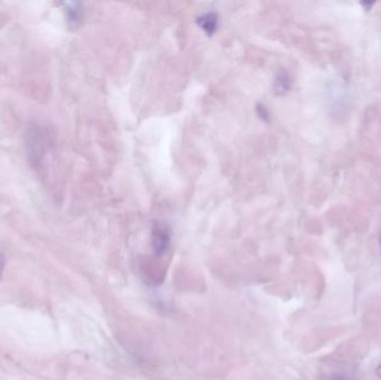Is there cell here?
Segmentation results:
<instances>
[{
  "label": "cell",
  "mask_w": 381,
  "mask_h": 380,
  "mask_svg": "<svg viewBox=\"0 0 381 380\" xmlns=\"http://www.w3.org/2000/svg\"><path fill=\"white\" fill-rule=\"evenodd\" d=\"M27 153L28 160L34 168H38L44 160L48 148V134L40 126H33L26 134Z\"/></svg>",
  "instance_id": "1"
},
{
  "label": "cell",
  "mask_w": 381,
  "mask_h": 380,
  "mask_svg": "<svg viewBox=\"0 0 381 380\" xmlns=\"http://www.w3.org/2000/svg\"><path fill=\"white\" fill-rule=\"evenodd\" d=\"M170 244V232L165 225H154L152 232V246L156 256H161Z\"/></svg>",
  "instance_id": "2"
},
{
  "label": "cell",
  "mask_w": 381,
  "mask_h": 380,
  "mask_svg": "<svg viewBox=\"0 0 381 380\" xmlns=\"http://www.w3.org/2000/svg\"><path fill=\"white\" fill-rule=\"evenodd\" d=\"M218 21V15L214 13H205L197 18L199 26L209 35H212L216 31Z\"/></svg>",
  "instance_id": "3"
},
{
  "label": "cell",
  "mask_w": 381,
  "mask_h": 380,
  "mask_svg": "<svg viewBox=\"0 0 381 380\" xmlns=\"http://www.w3.org/2000/svg\"><path fill=\"white\" fill-rule=\"evenodd\" d=\"M65 6L68 21L72 23H77L82 15L81 5L78 3H67Z\"/></svg>",
  "instance_id": "4"
},
{
  "label": "cell",
  "mask_w": 381,
  "mask_h": 380,
  "mask_svg": "<svg viewBox=\"0 0 381 380\" xmlns=\"http://www.w3.org/2000/svg\"><path fill=\"white\" fill-rule=\"evenodd\" d=\"M290 87V80L287 74H281L277 80V91H288Z\"/></svg>",
  "instance_id": "5"
},
{
  "label": "cell",
  "mask_w": 381,
  "mask_h": 380,
  "mask_svg": "<svg viewBox=\"0 0 381 380\" xmlns=\"http://www.w3.org/2000/svg\"><path fill=\"white\" fill-rule=\"evenodd\" d=\"M329 380H353L350 377L343 375V374H333V375L330 377Z\"/></svg>",
  "instance_id": "6"
},
{
  "label": "cell",
  "mask_w": 381,
  "mask_h": 380,
  "mask_svg": "<svg viewBox=\"0 0 381 380\" xmlns=\"http://www.w3.org/2000/svg\"><path fill=\"white\" fill-rule=\"evenodd\" d=\"M5 256L0 252V279L3 277L4 269H5Z\"/></svg>",
  "instance_id": "7"
}]
</instances>
